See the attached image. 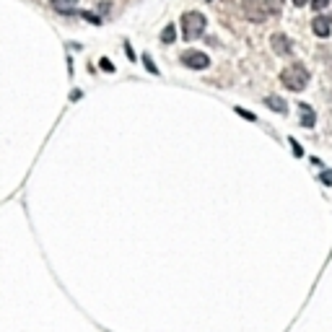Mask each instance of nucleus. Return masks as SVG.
Wrapping results in <instances>:
<instances>
[{
  "mask_svg": "<svg viewBox=\"0 0 332 332\" xmlns=\"http://www.w3.org/2000/svg\"><path fill=\"white\" fill-rule=\"evenodd\" d=\"M205 26H208V21H205V16H203L200 11H187V13L182 16V36H185L187 42L203 36Z\"/></svg>",
  "mask_w": 332,
  "mask_h": 332,
  "instance_id": "7ed1b4c3",
  "label": "nucleus"
},
{
  "mask_svg": "<svg viewBox=\"0 0 332 332\" xmlns=\"http://www.w3.org/2000/svg\"><path fill=\"white\" fill-rule=\"evenodd\" d=\"M81 18H86V21H91V24H94V26H101V24H104V21H101V18H99L96 13H91V11H81Z\"/></svg>",
  "mask_w": 332,
  "mask_h": 332,
  "instance_id": "f8f14e48",
  "label": "nucleus"
},
{
  "mask_svg": "<svg viewBox=\"0 0 332 332\" xmlns=\"http://www.w3.org/2000/svg\"><path fill=\"white\" fill-rule=\"evenodd\" d=\"M265 104H268L273 112H278V115H285V112H288V104H285L280 96H268V99H265Z\"/></svg>",
  "mask_w": 332,
  "mask_h": 332,
  "instance_id": "1a4fd4ad",
  "label": "nucleus"
},
{
  "mask_svg": "<svg viewBox=\"0 0 332 332\" xmlns=\"http://www.w3.org/2000/svg\"><path fill=\"white\" fill-rule=\"evenodd\" d=\"M236 115H239V117H244V120H249V122H254V120H257L252 112H247V109H241V106H236Z\"/></svg>",
  "mask_w": 332,
  "mask_h": 332,
  "instance_id": "4468645a",
  "label": "nucleus"
},
{
  "mask_svg": "<svg viewBox=\"0 0 332 332\" xmlns=\"http://www.w3.org/2000/svg\"><path fill=\"white\" fill-rule=\"evenodd\" d=\"M293 3H296V6H306V3H309V0H293Z\"/></svg>",
  "mask_w": 332,
  "mask_h": 332,
  "instance_id": "6ab92c4d",
  "label": "nucleus"
},
{
  "mask_svg": "<svg viewBox=\"0 0 332 332\" xmlns=\"http://www.w3.org/2000/svg\"><path fill=\"white\" fill-rule=\"evenodd\" d=\"M143 65H145V68H148V70H151V73H153V76H159V73H161V70H159V68H156V62H153V57H151V55H148V52H145V55H143Z\"/></svg>",
  "mask_w": 332,
  "mask_h": 332,
  "instance_id": "9b49d317",
  "label": "nucleus"
},
{
  "mask_svg": "<svg viewBox=\"0 0 332 332\" xmlns=\"http://www.w3.org/2000/svg\"><path fill=\"white\" fill-rule=\"evenodd\" d=\"M125 55H127L130 60H135V50L130 47V42H125Z\"/></svg>",
  "mask_w": 332,
  "mask_h": 332,
  "instance_id": "a211bd4d",
  "label": "nucleus"
},
{
  "mask_svg": "<svg viewBox=\"0 0 332 332\" xmlns=\"http://www.w3.org/2000/svg\"><path fill=\"white\" fill-rule=\"evenodd\" d=\"M270 44H273V52L280 55V57H291L293 55V44H291V39L285 34H273Z\"/></svg>",
  "mask_w": 332,
  "mask_h": 332,
  "instance_id": "39448f33",
  "label": "nucleus"
},
{
  "mask_svg": "<svg viewBox=\"0 0 332 332\" xmlns=\"http://www.w3.org/2000/svg\"><path fill=\"white\" fill-rule=\"evenodd\" d=\"M241 8H244V16L249 21H268L273 16L280 13L283 0H241Z\"/></svg>",
  "mask_w": 332,
  "mask_h": 332,
  "instance_id": "f257e3e1",
  "label": "nucleus"
},
{
  "mask_svg": "<svg viewBox=\"0 0 332 332\" xmlns=\"http://www.w3.org/2000/svg\"><path fill=\"white\" fill-rule=\"evenodd\" d=\"M288 143L293 145V156H304V148L299 145V140H296V138H288Z\"/></svg>",
  "mask_w": 332,
  "mask_h": 332,
  "instance_id": "2eb2a0df",
  "label": "nucleus"
},
{
  "mask_svg": "<svg viewBox=\"0 0 332 332\" xmlns=\"http://www.w3.org/2000/svg\"><path fill=\"white\" fill-rule=\"evenodd\" d=\"M312 29H314V34L317 36H329V18L327 16H317L314 21H312Z\"/></svg>",
  "mask_w": 332,
  "mask_h": 332,
  "instance_id": "6e6552de",
  "label": "nucleus"
},
{
  "mask_svg": "<svg viewBox=\"0 0 332 332\" xmlns=\"http://www.w3.org/2000/svg\"><path fill=\"white\" fill-rule=\"evenodd\" d=\"M174 39H176V26H174V24H169V26L161 31V42H164V44H171Z\"/></svg>",
  "mask_w": 332,
  "mask_h": 332,
  "instance_id": "9d476101",
  "label": "nucleus"
},
{
  "mask_svg": "<svg viewBox=\"0 0 332 332\" xmlns=\"http://www.w3.org/2000/svg\"><path fill=\"white\" fill-rule=\"evenodd\" d=\"M50 6H52L57 13H62V16H73L78 0H50Z\"/></svg>",
  "mask_w": 332,
  "mask_h": 332,
  "instance_id": "0eeeda50",
  "label": "nucleus"
},
{
  "mask_svg": "<svg viewBox=\"0 0 332 332\" xmlns=\"http://www.w3.org/2000/svg\"><path fill=\"white\" fill-rule=\"evenodd\" d=\"M179 60H182V65H187V68H192V70H205L210 65V57L205 52H200V50H187V52H182Z\"/></svg>",
  "mask_w": 332,
  "mask_h": 332,
  "instance_id": "20e7f679",
  "label": "nucleus"
},
{
  "mask_svg": "<svg viewBox=\"0 0 332 332\" xmlns=\"http://www.w3.org/2000/svg\"><path fill=\"white\" fill-rule=\"evenodd\" d=\"M280 83L285 88H291V91H301V88L309 83V70L301 62H291L288 68L280 70Z\"/></svg>",
  "mask_w": 332,
  "mask_h": 332,
  "instance_id": "f03ea898",
  "label": "nucleus"
},
{
  "mask_svg": "<svg viewBox=\"0 0 332 332\" xmlns=\"http://www.w3.org/2000/svg\"><path fill=\"white\" fill-rule=\"evenodd\" d=\"M299 117H301V125H304V127H314V125H317V112H314L309 104H304V101L299 104Z\"/></svg>",
  "mask_w": 332,
  "mask_h": 332,
  "instance_id": "423d86ee",
  "label": "nucleus"
},
{
  "mask_svg": "<svg viewBox=\"0 0 332 332\" xmlns=\"http://www.w3.org/2000/svg\"><path fill=\"white\" fill-rule=\"evenodd\" d=\"M99 68H101V70H106V73H115V65L109 62L106 57H101V60H99Z\"/></svg>",
  "mask_w": 332,
  "mask_h": 332,
  "instance_id": "ddd939ff",
  "label": "nucleus"
},
{
  "mask_svg": "<svg viewBox=\"0 0 332 332\" xmlns=\"http://www.w3.org/2000/svg\"><path fill=\"white\" fill-rule=\"evenodd\" d=\"M322 185H324V187H332V169L322 171Z\"/></svg>",
  "mask_w": 332,
  "mask_h": 332,
  "instance_id": "dca6fc26",
  "label": "nucleus"
},
{
  "mask_svg": "<svg viewBox=\"0 0 332 332\" xmlns=\"http://www.w3.org/2000/svg\"><path fill=\"white\" fill-rule=\"evenodd\" d=\"M329 6V0H312V8L314 11H322V8H327Z\"/></svg>",
  "mask_w": 332,
  "mask_h": 332,
  "instance_id": "f3484780",
  "label": "nucleus"
}]
</instances>
